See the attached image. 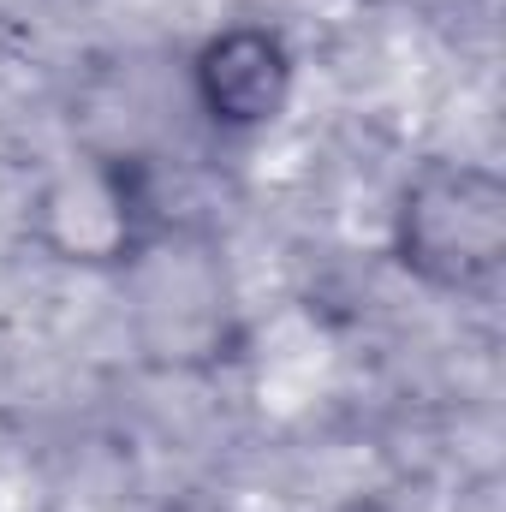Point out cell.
Returning <instances> with one entry per match:
<instances>
[{
    "mask_svg": "<svg viewBox=\"0 0 506 512\" xmlns=\"http://www.w3.org/2000/svg\"><path fill=\"white\" fill-rule=\"evenodd\" d=\"M36 233L60 262L137 268L167 239L155 173L137 155H84L36 197Z\"/></svg>",
    "mask_w": 506,
    "mask_h": 512,
    "instance_id": "cell-2",
    "label": "cell"
},
{
    "mask_svg": "<svg viewBox=\"0 0 506 512\" xmlns=\"http://www.w3.org/2000/svg\"><path fill=\"white\" fill-rule=\"evenodd\" d=\"M191 108L221 137H256L280 126L298 96V48L268 18H233L191 48Z\"/></svg>",
    "mask_w": 506,
    "mask_h": 512,
    "instance_id": "cell-3",
    "label": "cell"
},
{
    "mask_svg": "<svg viewBox=\"0 0 506 512\" xmlns=\"http://www.w3.org/2000/svg\"><path fill=\"white\" fill-rule=\"evenodd\" d=\"M387 256L423 292H489L506 268V179L465 155L417 161L387 209Z\"/></svg>",
    "mask_w": 506,
    "mask_h": 512,
    "instance_id": "cell-1",
    "label": "cell"
}]
</instances>
